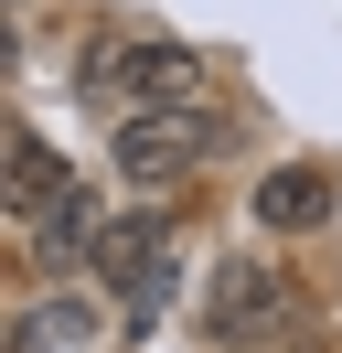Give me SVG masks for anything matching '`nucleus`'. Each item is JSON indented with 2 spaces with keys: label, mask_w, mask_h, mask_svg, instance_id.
<instances>
[{
  "label": "nucleus",
  "mask_w": 342,
  "mask_h": 353,
  "mask_svg": "<svg viewBox=\"0 0 342 353\" xmlns=\"http://www.w3.org/2000/svg\"><path fill=\"white\" fill-rule=\"evenodd\" d=\"M332 203H342L332 161H278V172H256L246 214H256V236H299V225H332Z\"/></svg>",
  "instance_id": "nucleus-4"
},
{
  "label": "nucleus",
  "mask_w": 342,
  "mask_h": 353,
  "mask_svg": "<svg viewBox=\"0 0 342 353\" xmlns=\"http://www.w3.org/2000/svg\"><path fill=\"white\" fill-rule=\"evenodd\" d=\"M97 108H171V97H192V54L171 43V32H107L97 54H86V75H75Z\"/></svg>",
  "instance_id": "nucleus-2"
},
{
  "label": "nucleus",
  "mask_w": 342,
  "mask_h": 353,
  "mask_svg": "<svg viewBox=\"0 0 342 353\" xmlns=\"http://www.w3.org/2000/svg\"><path fill=\"white\" fill-rule=\"evenodd\" d=\"M289 321H299V300H289V279L268 257H225L214 268V289H203V332L214 343H278Z\"/></svg>",
  "instance_id": "nucleus-3"
},
{
  "label": "nucleus",
  "mask_w": 342,
  "mask_h": 353,
  "mask_svg": "<svg viewBox=\"0 0 342 353\" xmlns=\"http://www.w3.org/2000/svg\"><path fill=\"white\" fill-rule=\"evenodd\" d=\"M97 236H107V214H97V193H86V182H64V193L32 214V257H43V268H75V257H97Z\"/></svg>",
  "instance_id": "nucleus-6"
},
{
  "label": "nucleus",
  "mask_w": 342,
  "mask_h": 353,
  "mask_svg": "<svg viewBox=\"0 0 342 353\" xmlns=\"http://www.w3.org/2000/svg\"><path fill=\"white\" fill-rule=\"evenodd\" d=\"M97 268L128 289V310L150 321V310L171 300V236H161V214H128V225H107V236H97Z\"/></svg>",
  "instance_id": "nucleus-5"
},
{
  "label": "nucleus",
  "mask_w": 342,
  "mask_h": 353,
  "mask_svg": "<svg viewBox=\"0 0 342 353\" xmlns=\"http://www.w3.org/2000/svg\"><path fill=\"white\" fill-rule=\"evenodd\" d=\"M54 193H64V161L43 150L32 129H21V139H11V214L32 225V214H43V203H54Z\"/></svg>",
  "instance_id": "nucleus-7"
},
{
  "label": "nucleus",
  "mask_w": 342,
  "mask_h": 353,
  "mask_svg": "<svg viewBox=\"0 0 342 353\" xmlns=\"http://www.w3.org/2000/svg\"><path fill=\"white\" fill-rule=\"evenodd\" d=\"M214 150H225V118H214V108H182V97L118 118V182H128V193H171V182H192Z\"/></svg>",
  "instance_id": "nucleus-1"
}]
</instances>
